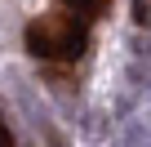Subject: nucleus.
<instances>
[{
    "label": "nucleus",
    "mask_w": 151,
    "mask_h": 147,
    "mask_svg": "<svg viewBox=\"0 0 151 147\" xmlns=\"http://www.w3.org/2000/svg\"><path fill=\"white\" fill-rule=\"evenodd\" d=\"M22 45H27V54L40 58V62L71 67V62H80L85 49H89V22L62 5V9H49V14L31 18L27 31H22Z\"/></svg>",
    "instance_id": "obj_1"
},
{
    "label": "nucleus",
    "mask_w": 151,
    "mask_h": 147,
    "mask_svg": "<svg viewBox=\"0 0 151 147\" xmlns=\"http://www.w3.org/2000/svg\"><path fill=\"white\" fill-rule=\"evenodd\" d=\"M58 5H67L71 14H80L85 22H98V18H107L111 0H58Z\"/></svg>",
    "instance_id": "obj_2"
},
{
    "label": "nucleus",
    "mask_w": 151,
    "mask_h": 147,
    "mask_svg": "<svg viewBox=\"0 0 151 147\" xmlns=\"http://www.w3.org/2000/svg\"><path fill=\"white\" fill-rule=\"evenodd\" d=\"M133 22H138V27L151 22V0H133Z\"/></svg>",
    "instance_id": "obj_3"
},
{
    "label": "nucleus",
    "mask_w": 151,
    "mask_h": 147,
    "mask_svg": "<svg viewBox=\"0 0 151 147\" xmlns=\"http://www.w3.org/2000/svg\"><path fill=\"white\" fill-rule=\"evenodd\" d=\"M0 147H14V134H9V125L0 120Z\"/></svg>",
    "instance_id": "obj_4"
}]
</instances>
